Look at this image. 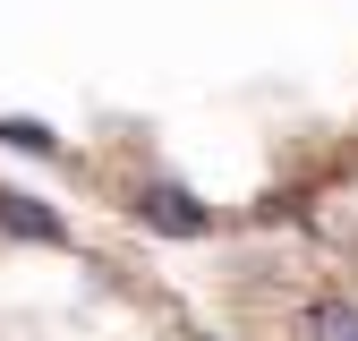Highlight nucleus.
<instances>
[{"mask_svg":"<svg viewBox=\"0 0 358 341\" xmlns=\"http://www.w3.org/2000/svg\"><path fill=\"white\" fill-rule=\"evenodd\" d=\"M137 222L162 231V239H205V231H213V213H205L188 188H137Z\"/></svg>","mask_w":358,"mask_h":341,"instance_id":"1","label":"nucleus"},{"mask_svg":"<svg viewBox=\"0 0 358 341\" xmlns=\"http://www.w3.org/2000/svg\"><path fill=\"white\" fill-rule=\"evenodd\" d=\"M0 231H17V239H69V222H60V213L52 205H34V196H9V188H0Z\"/></svg>","mask_w":358,"mask_h":341,"instance_id":"2","label":"nucleus"},{"mask_svg":"<svg viewBox=\"0 0 358 341\" xmlns=\"http://www.w3.org/2000/svg\"><path fill=\"white\" fill-rule=\"evenodd\" d=\"M307 341H358V298H316L307 307Z\"/></svg>","mask_w":358,"mask_h":341,"instance_id":"3","label":"nucleus"},{"mask_svg":"<svg viewBox=\"0 0 358 341\" xmlns=\"http://www.w3.org/2000/svg\"><path fill=\"white\" fill-rule=\"evenodd\" d=\"M0 137H9L17 154H52V145H60L52 128H34V119H0Z\"/></svg>","mask_w":358,"mask_h":341,"instance_id":"4","label":"nucleus"}]
</instances>
